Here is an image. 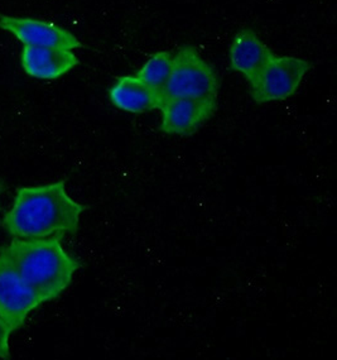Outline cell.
<instances>
[{"label": "cell", "instance_id": "cell-1", "mask_svg": "<svg viewBox=\"0 0 337 360\" xmlns=\"http://www.w3.org/2000/svg\"><path fill=\"white\" fill-rule=\"evenodd\" d=\"M88 206L70 198L66 181L47 185L19 187L12 209L1 226L14 238H46L53 234H76L82 212Z\"/></svg>", "mask_w": 337, "mask_h": 360}, {"label": "cell", "instance_id": "cell-2", "mask_svg": "<svg viewBox=\"0 0 337 360\" xmlns=\"http://www.w3.org/2000/svg\"><path fill=\"white\" fill-rule=\"evenodd\" d=\"M63 236L58 233L46 238H15L0 248L44 302L60 297L81 268V262L63 248Z\"/></svg>", "mask_w": 337, "mask_h": 360}, {"label": "cell", "instance_id": "cell-3", "mask_svg": "<svg viewBox=\"0 0 337 360\" xmlns=\"http://www.w3.org/2000/svg\"><path fill=\"white\" fill-rule=\"evenodd\" d=\"M219 90V76L194 46H183L173 53L164 98L218 100Z\"/></svg>", "mask_w": 337, "mask_h": 360}, {"label": "cell", "instance_id": "cell-4", "mask_svg": "<svg viewBox=\"0 0 337 360\" xmlns=\"http://www.w3.org/2000/svg\"><path fill=\"white\" fill-rule=\"evenodd\" d=\"M311 69L312 65L305 58L275 55L249 85L250 96L256 104L287 100L297 93Z\"/></svg>", "mask_w": 337, "mask_h": 360}, {"label": "cell", "instance_id": "cell-5", "mask_svg": "<svg viewBox=\"0 0 337 360\" xmlns=\"http://www.w3.org/2000/svg\"><path fill=\"white\" fill-rule=\"evenodd\" d=\"M42 304L44 298L0 252V319L9 331L22 328L32 311Z\"/></svg>", "mask_w": 337, "mask_h": 360}, {"label": "cell", "instance_id": "cell-6", "mask_svg": "<svg viewBox=\"0 0 337 360\" xmlns=\"http://www.w3.org/2000/svg\"><path fill=\"white\" fill-rule=\"evenodd\" d=\"M218 100L192 98H164L159 129L168 136H192L201 125L213 117Z\"/></svg>", "mask_w": 337, "mask_h": 360}, {"label": "cell", "instance_id": "cell-7", "mask_svg": "<svg viewBox=\"0 0 337 360\" xmlns=\"http://www.w3.org/2000/svg\"><path fill=\"white\" fill-rule=\"evenodd\" d=\"M0 28L14 34L25 46L57 47L71 51L81 47V42L75 34L46 20L0 15Z\"/></svg>", "mask_w": 337, "mask_h": 360}, {"label": "cell", "instance_id": "cell-8", "mask_svg": "<svg viewBox=\"0 0 337 360\" xmlns=\"http://www.w3.org/2000/svg\"><path fill=\"white\" fill-rule=\"evenodd\" d=\"M275 55L256 32L244 28L234 36L229 47L230 69L243 75L251 85Z\"/></svg>", "mask_w": 337, "mask_h": 360}, {"label": "cell", "instance_id": "cell-9", "mask_svg": "<svg viewBox=\"0 0 337 360\" xmlns=\"http://www.w3.org/2000/svg\"><path fill=\"white\" fill-rule=\"evenodd\" d=\"M79 63L72 51L57 47L25 46L20 53L25 74L38 80H57L75 69Z\"/></svg>", "mask_w": 337, "mask_h": 360}, {"label": "cell", "instance_id": "cell-10", "mask_svg": "<svg viewBox=\"0 0 337 360\" xmlns=\"http://www.w3.org/2000/svg\"><path fill=\"white\" fill-rule=\"evenodd\" d=\"M107 96L112 106L131 114L159 110L164 100L162 94L145 85L134 75L118 77L109 89Z\"/></svg>", "mask_w": 337, "mask_h": 360}, {"label": "cell", "instance_id": "cell-11", "mask_svg": "<svg viewBox=\"0 0 337 360\" xmlns=\"http://www.w3.org/2000/svg\"><path fill=\"white\" fill-rule=\"evenodd\" d=\"M172 65H173V53L169 51H159L153 53L144 63L143 66L133 75L139 80L143 81L145 85H148L153 90L163 95L172 72Z\"/></svg>", "mask_w": 337, "mask_h": 360}, {"label": "cell", "instance_id": "cell-12", "mask_svg": "<svg viewBox=\"0 0 337 360\" xmlns=\"http://www.w3.org/2000/svg\"><path fill=\"white\" fill-rule=\"evenodd\" d=\"M11 334L12 333L8 329L6 323L0 319V359L11 358V347H9Z\"/></svg>", "mask_w": 337, "mask_h": 360}, {"label": "cell", "instance_id": "cell-13", "mask_svg": "<svg viewBox=\"0 0 337 360\" xmlns=\"http://www.w3.org/2000/svg\"><path fill=\"white\" fill-rule=\"evenodd\" d=\"M0 190H4V186H3V184L0 182Z\"/></svg>", "mask_w": 337, "mask_h": 360}, {"label": "cell", "instance_id": "cell-14", "mask_svg": "<svg viewBox=\"0 0 337 360\" xmlns=\"http://www.w3.org/2000/svg\"><path fill=\"white\" fill-rule=\"evenodd\" d=\"M1 193H3V190H0V195H1Z\"/></svg>", "mask_w": 337, "mask_h": 360}]
</instances>
